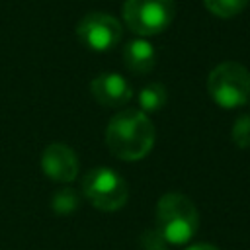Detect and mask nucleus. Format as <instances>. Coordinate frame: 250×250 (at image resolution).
Masks as SVG:
<instances>
[{
  "instance_id": "1",
  "label": "nucleus",
  "mask_w": 250,
  "mask_h": 250,
  "mask_svg": "<svg viewBox=\"0 0 250 250\" xmlns=\"http://www.w3.org/2000/svg\"><path fill=\"white\" fill-rule=\"evenodd\" d=\"M154 125L141 109L117 111L105 127V143L113 156L125 162L145 158L154 146Z\"/></svg>"
},
{
  "instance_id": "2",
  "label": "nucleus",
  "mask_w": 250,
  "mask_h": 250,
  "mask_svg": "<svg viewBox=\"0 0 250 250\" xmlns=\"http://www.w3.org/2000/svg\"><path fill=\"white\" fill-rule=\"evenodd\" d=\"M199 229V213L193 201L178 191L164 193L156 203V232L166 244H186Z\"/></svg>"
},
{
  "instance_id": "3",
  "label": "nucleus",
  "mask_w": 250,
  "mask_h": 250,
  "mask_svg": "<svg viewBox=\"0 0 250 250\" xmlns=\"http://www.w3.org/2000/svg\"><path fill=\"white\" fill-rule=\"evenodd\" d=\"M207 92L211 100L223 109L246 105L250 100L248 68L234 61H225L217 64L207 76Z\"/></svg>"
},
{
  "instance_id": "4",
  "label": "nucleus",
  "mask_w": 250,
  "mask_h": 250,
  "mask_svg": "<svg viewBox=\"0 0 250 250\" xmlns=\"http://www.w3.org/2000/svg\"><path fill=\"white\" fill-rule=\"evenodd\" d=\"M174 16V0H125L123 4V21L139 37L162 33L170 27Z\"/></svg>"
},
{
  "instance_id": "5",
  "label": "nucleus",
  "mask_w": 250,
  "mask_h": 250,
  "mask_svg": "<svg viewBox=\"0 0 250 250\" xmlns=\"http://www.w3.org/2000/svg\"><path fill=\"white\" fill-rule=\"evenodd\" d=\"M86 199L100 211H117L127 203L129 186L111 168H92L82 178Z\"/></svg>"
},
{
  "instance_id": "6",
  "label": "nucleus",
  "mask_w": 250,
  "mask_h": 250,
  "mask_svg": "<svg viewBox=\"0 0 250 250\" xmlns=\"http://www.w3.org/2000/svg\"><path fill=\"white\" fill-rule=\"evenodd\" d=\"M123 35L121 23L105 14V12H90L76 23V37L78 41L92 49V51H109L113 49Z\"/></svg>"
},
{
  "instance_id": "7",
  "label": "nucleus",
  "mask_w": 250,
  "mask_h": 250,
  "mask_svg": "<svg viewBox=\"0 0 250 250\" xmlns=\"http://www.w3.org/2000/svg\"><path fill=\"white\" fill-rule=\"evenodd\" d=\"M41 168L47 178L59 184L72 182L78 176V156L64 143H51L41 154Z\"/></svg>"
},
{
  "instance_id": "8",
  "label": "nucleus",
  "mask_w": 250,
  "mask_h": 250,
  "mask_svg": "<svg viewBox=\"0 0 250 250\" xmlns=\"http://www.w3.org/2000/svg\"><path fill=\"white\" fill-rule=\"evenodd\" d=\"M90 92L96 98V102L105 107H121L133 98L131 84L117 72L98 74L90 82Z\"/></svg>"
},
{
  "instance_id": "9",
  "label": "nucleus",
  "mask_w": 250,
  "mask_h": 250,
  "mask_svg": "<svg viewBox=\"0 0 250 250\" xmlns=\"http://www.w3.org/2000/svg\"><path fill=\"white\" fill-rule=\"evenodd\" d=\"M123 62L125 66L135 74H146L156 64V51L150 41L139 37L131 39L123 47Z\"/></svg>"
},
{
  "instance_id": "10",
  "label": "nucleus",
  "mask_w": 250,
  "mask_h": 250,
  "mask_svg": "<svg viewBox=\"0 0 250 250\" xmlns=\"http://www.w3.org/2000/svg\"><path fill=\"white\" fill-rule=\"evenodd\" d=\"M168 100V92L162 84L158 82H152L148 86H145L139 94V105H141V111L143 113H152V111H158Z\"/></svg>"
},
{
  "instance_id": "11",
  "label": "nucleus",
  "mask_w": 250,
  "mask_h": 250,
  "mask_svg": "<svg viewBox=\"0 0 250 250\" xmlns=\"http://www.w3.org/2000/svg\"><path fill=\"white\" fill-rule=\"evenodd\" d=\"M250 0H203L205 8L217 18H234L246 10Z\"/></svg>"
},
{
  "instance_id": "12",
  "label": "nucleus",
  "mask_w": 250,
  "mask_h": 250,
  "mask_svg": "<svg viewBox=\"0 0 250 250\" xmlns=\"http://www.w3.org/2000/svg\"><path fill=\"white\" fill-rule=\"evenodd\" d=\"M78 203H80L78 195L70 188H62V189L55 191V195H53V211H57L59 215H68V213L76 211Z\"/></svg>"
},
{
  "instance_id": "13",
  "label": "nucleus",
  "mask_w": 250,
  "mask_h": 250,
  "mask_svg": "<svg viewBox=\"0 0 250 250\" xmlns=\"http://www.w3.org/2000/svg\"><path fill=\"white\" fill-rule=\"evenodd\" d=\"M232 141L240 148H250V111L242 113L232 127Z\"/></svg>"
},
{
  "instance_id": "14",
  "label": "nucleus",
  "mask_w": 250,
  "mask_h": 250,
  "mask_svg": "<svg viewBox=\"0 0 250 250\" xmlns=\"http://www.w3.org/2000/svg\"><path fill=\"white\" fill-rule=\"evenodd\" d=\"M141 242H143V250H168L164 238L156 230L145 232L143 238H141Z\"/></svg>"
},
{
  "instance_id": "15",
  "label": "nucleus",
  "mask_w": 250,
  "mask_h": 250,
  "mask_svg": "<svg viewBox=\"0 0 250 250\" xmlns=\"http://www.w3.org/2000/svg\"><path fill=\"white\" fill-rule=\"evenodd\" d=\"M186 250H219L215 244H207V242H197V244H191L188 246Z\"/></svg>"
}]
</instances>
